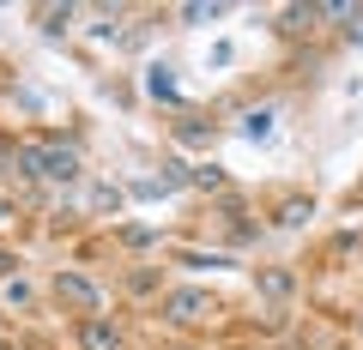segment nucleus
Listing matches in <instances>:
<instances>
[{
	"instance_id": "nucleus-1",
	"label": "nucleus",
	"mask_w": 363,
	"mask_h": 350,
	"mask_svg": "<svg viewBox=\"0 0 363 350\" xmlns=\"http://www.w3.org/2000/svg\"><path fill=\"white\" fill-rule=\"evenodd\" d=\"M212 314H218V302H212L206 290H169L164 296V320L182 326V332H188V326H206Z\"/></svg>"
},
{
	"instance_id": "nucleus-2",
	"label": "nucleus",
	"mask_w": 363,
	"mask_h": 350,
	"mask_svg": "<svg viewBox=\"0 0 363 350\" xmlns=\"http://www.w3.org/2000/svg\"><path fill=\"white\" fill-rule=\"evenodd\" d=\"M55 302H67V308H79V314L91 320V314L104 308V290L91 284L85 272H55Z\"/></svg>"
},
{
	"instance_id": "nucleus-3",
	"label": "nucleus",
	"mask_w": 363,
	"mask_h": 350,
	"mask_svg": "<svg viewBox=\"0 0 363 350\" xmlns=\"http://www.w3.org/2000/svg\"><path fill=\"white\" fill-rule=\"evenodd\" d=\"M43 182H79V145H43Z\"/></svg>"
},
{
	"instance_id": "nucleus-4",
	"label": "nucleus",
	"mask_w": 363,
	"mask_h": 350,
	"mask_svg": "<svg viewBox=\"0 0 363 350\" xmlns=\"http://www.w3.org/2000/svg\"><path fill=\"white\" fill-rule=\"evenodd\" d=\"M79 344H85V350H128V344H121V326L116 320H97V314L79 320Z\"/></svg>"
},
{
	"instance_id": "nucleus-5",
	"label": "nucleus",
	"mask_w": 363,
	"mask_h": 350,
	"mask_svg": "<svg viewBox=\"0 0 363 350\" xmlns=\"http://www.w3.org/2000/svg\"><path fill=\"white\" fill-rule=\"evenodd\" d=\"M309 218H315V199H285V206H279V223H285V230H303Z\"/></svg>"
},
{
	"instance_id": "nucleus-6",
	"label": "nucleus",
	"mask_w": 363,
	"mask_h": 350,
	"mask_svg": "<svg viewBox=\"0 0 363 350\" xmlns=\"http://www.w3.org/2000/svg\"><path fill=\"white\" fill-rule=\"evenodd\" d=\"M145 91H152L157 103H176V85H169V73H164V66H152V73H145Z\"/></svg>"
},
{
	"instance_id": "nucleus-7",
	"label": "nucleus",
	"mask_w": 363,
	"mask_h": 350,
	"mask_svg": "<svg viewBox=\"0 0 363 350\" xmlns=\"http://www.w3.org/2000/svg\"><path fill=\"white\" fill-rule=\"evenodd\" d=\"M37 18H43V30H49V37H61V30L73 25V6H43Z\"/></svg>"
},
{
	"instance_id": "nucleus-8",
	"label": "nucleus",
	"mask_w": 363,
	"mask_h": 350,
	"mask_svg": "<svg viewBox=\"0 0 363 350\" xmlns=\"http://www.w3.org/2000/svg\"><path fill=\"white\" fill-rule=\"evenodd\" d=\"M260 290H267L272 302H279V296H291V272H285V266H279V272H260Z\"/></svg>"
},
{
	"instance_id": "nucleus-9",
	"label": "nucleus",
	"mask_w": 363,
	"mask_h": 350,
	"mask_svg": "<svg viewBox=\"0 0 363 350\" xmlns=\"http://www.w3.org/2000/svg\"><path fill=\"white\" fill-rule=\"evenodd\" d=\"M242 133H248V139H267V133H272V109H255V115H242Z\"/></svg>"
},
{
	"instance_id": "nucleus-10",
	"label": "nucleus",
	"mask_w": 363,
	"mask_h": 350,
	"mask_svg": "<svg viewBox=\"0 0 363 350\" xmlns=\"http://www.w3.org/2000/svg\"><path fill=\"white\" fill-rule=\"evenodd\" d=\"M182 18H188V25H212V18H218V6H212V0H206V6H182Z\"/></svg>"
},
{
	"instance_id": "nucleus-11",
	"label": "nucleus",
	"mask_w": 363,
	"mask_h": 350,
	"mask_svg": "<svg viewBox=\"0 0 363 350\" xmlns=\"http://www.w3.org/2000/svg\"><path fill=\"white\" fill-rule=\"evenodd\" d=\"M6 302H13V308H25V302H30V284H25V278H6Z\"/></svg>"
},
{
	"instance_id": "nucleus-12",
	"label": "nucleus",
	"mask_w": 363,
	"mask_h": 350,
	"mask_svg": "<svg viewBox=\"0 0 363 350\" xmlns=\"http://www.w3.org/2000/svg\"><path fill=\"white\" fill-rule=\"evenodd\" d=\"M13 223H18V206H13V199H0V235L13 230Z\"/></svg>"
},
{
	"instance_id": "nucleus-13",
	"label": "nucleus",
	"mask_w": 363,
	"mask_h": 350,
	"mask_svg": "<svg viewBox=\"0 0 363 350\" xmlns=\"http://www.w3.org/2000/svg\"><path fill=\"white\" fill-rule=\"evenodd\" d=\"M0 278H18V259L6 254V247H0Z\"/></svg>"
},
{
	"instance_id": "nucleus-14",
	"label": "nucleus",
	"mask_w": 363,
	"mask_h": 350,
	"mask_svg": "<svg viewBox=\"0 0 363 350\" xmlns=\"http://www.w3.org/2000/svg\"><path fill=\"white\" fill-rule=\"evenodd\" d=\"M351 42H363V6L351 13Z\"/></svg>"
},
{
	"instance_id": "nucleus-15",
	"label": "nucleus",
	"mask_w": 363,
	"mask_h": 350,
	"mask_svg": "<svg viewBox=\"0 0 363 350\" xmlns=\"http://www.w3.org/2000/svg\"><path fill=\"white\" fill-rule=\"evenodd\" d=\"M0 350H13V338H6V332H0Z\"/></svg>"
}]
</instances>
